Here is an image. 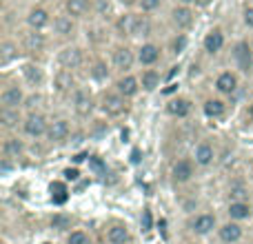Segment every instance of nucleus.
Listing matches in <instances>:
<instances>
[{"mask_svg": "<svg viewBox=\"0 0 253 244\" xmlns=\"http://www.w3.org/2000/svg\"><path fill=\"white\" fill-rule=\"evenodd\" d=\"M229 215H231L233 220H247L251 215V209L247 202H231V206H229Z\"/></svg>", "mask_w": 253, "mask_h": 244, "instance_id": "393cba45", "label": "nucleus"}, {"mask_svg": "<svg viewBox=\"0 0 253 244\" xmlns=\"http://www.w3.org/2000/svg\"><path fill=\"white\" fill-rule=\"evenodd\" d=\"M89 162H91V166H93L96 171H102V162L98 160V158H89Z\"/></svg>", "mask_w": 253, "mask_h": 244, "instance_id": "37998d69", "label": "nucleus"}, {"mask_svg": "<svg viewBox=\"0 0 253 244\" xmlns=\"http://www.w3.org/2000/svg\"><path fill=\"white\" fill-rule=\"evenodd\" d=\"M205 51L207 53H211V56H213V53H218L220 49L224 47V34H222V29H211L209 34L205 36Z\"/></svg>", "mask_w": 253, "mask_h": 244, "instance_id": "9b49d317", "label": "nucleus"}, {"mask_svg": "<svg viewBox=\"0 0 253 244\" xmlns=\"http://www.w3.org/2000/svg\"><path fill=\"white\" fill-rule=\"evenodd\" d=\"M242 18H245V25L249 27V29H253V7H247L245 13H242Z\"/></svg>", "mask_w": 253, "mask_h": 244, "instance_id": "a19ab883", "label": "nucleus"}, {"mask_svg": "<svg viewBox=\"0 0 253 244\" xmlns=\"http://www.w3.org/2000/svg\"><path fill=\"white\" fill-rule=\"evenodd\" d=\"M160 4H162V0H140L138 7L142 9L144 13H151V11H156V9H160Z\"/></svg>", "mask_w": 253, "mask_h": 244, "instance_id": "e433bc0d", "label": "nucleus"}, {"mask_svg": "<svg viewBox=\"0 0 253 244\" xmlns=\"http://www.w3.org/2000/svg\"><path fill=\"white\" fill-rule=\"evenodd\" d=\"M4 153H7V156H18V153H22V142L16 138L7 140V142H4Z\"/></svg>", "mask_w": 253, "mask_h": 244, "instance_id": "f704fd0d", "label": "nucleus"}, {"mask_svg": "<svg viewBox=\"0 0 253 244\" xmlns=\"http://www.w3.org/2000/svg\"><path fill=\"white\" fill-rule=\"evenodd\" d=\"M53 229H65L67 224H69V218H65V215H56V218L51 220Z\"/></svg>", "mask_w": 253, "mask_h": 244, "instance_id": "ea45409f", "label": "nucleus"}, {"mask_svg": "<svg viewBox=\"0 0 253 244\" xmlns=\"http://www.w3.org/2000/svg\"><path fill=\"white\" fill-rule=\"evenodd\" d=\"M211 2H213V0H196V4H200V7H209Z\"/></svg>", "mask_w": 253, "mask_h": 244, "instance_id": "a18cd8bd", "label": "nucleus"}, {"mask_svg": "<svg viewBox=\"0 0 253 244\" xmlns=\"http://www.w3.org/2000/svg\"><path fill=\"white\" fill-rule=\"evenodd\" d=\"M58 62H60L65 69H76V67H80V62H83V51L76 47H67L60 51Z\"/></svg>", "mask_w": 253, "mask_h": 244, "instance_id": "6e6552de", "label": "nucleus"}, {"mask_svg": "<svg viewBox=\"0 0 253 244\" xmlns=\"http://www.w3.org/2000/svg\"><path fill=\"white\" fill-rule=\"evenodd\" d=\"M167 111H169L171 116H175V118H187L189 111H191V102H189L187 98H173V100H169V105H167Z\"/></svg>", "mask_w": 253, "mask_h": 244, "instance_id": "ddd939ff", "label": "nucleus"}, {"mask_svg": "<svg viewBox=\"0 0 253 244\" xmlns=\"http://www.w3.org/2000/svg\"><path fill=\"white\" fill-rule=\"evenodd\" d=\"M224 102L222 100H218V98H211V100H207L205 102V114L209 116V118H220V116L224 114Z\"/></svg>", "mask_w": 253, "mask_h": 244, "instance_id": "b1692460", "label": "nucleus"}, {"mask_svg": "<svg viewBox=\"0 0 253 244\" xmlns=\"http://www.w3.org/2000/svg\"><path fill=\"white\" fill-rule=\"evenodd\" d=\"M51 196H53V202L56 204H62V202L67 200V189L62 182H53L51 184Z\"/></svg>", "mask_w": 253, "mask_h": 244, "instance_id": "7c9ffc66", "label": "nucleus"}, {"mask_svg": "<svg viewBox=\"0 0 253 244\" xmlns=\"http://www.w3.org/2000/svg\"><path fill=\"white\" fill-rule=\"evenodd\" d=\"M196 162L200 166H207V164H211L213 162V149L209 147V144H198L196 147Z\"/></svg>", "mask_w": 253, "mask_h": 244, "instance_id": "5701e85b", "label": "nucleus"}, {"mask_svg": "<svg viewBox=\"0 0 253 244\" xmlns=\"http://www.w3.org/2000/svg\"><path fill=\"white\" fill-rule=\"evenodd\" d=\"M160 60V47L153 42H144L142 47L138 49V62L144 67H151Z\"/></svg>", "mask_w": 253, "mask_h": 244, "instance_id": "7ed1b4c3", "label": "nucleus"}, {"mask_svg": "<svg viewBox=\"0 0 253 244\" xmlns=\"http://www.w3.org/2000/svg\"><path fill=\"white\" fill-rule=\"evenodd\" d=\"M171 20L178 29H187V27L193 25V11L191 7H184V4H178V7L171 11Z\"/></svg>", "mask_w": 253, "mask_h": 244, "instance_id": "0eeeda50", "label": "nucleus"}, {"mask_svg": "<svg viewBox=\"0 0 253 244\" xmlns=\"http://www.w3.org/2000/svg\"><path fill=\"white\" fill-rule=\"evenodd\" d=\"M67 244H89V240L83 231H74L69 236V240H67Z\"/></svg>", "mask_w": 253, "mask_h": 244, "instance_id": "4c0bfd02", "label": "nucleus"}, {"mask_svg": "<svg viewBox=\"0 0 253 244\" xmlns=\"http://www.w3.org/2000/svg\"><path fill=\"white\" fill-rule=\"evenodd\" d=\"M133 51H131L129 47H118L114 51V67L120 71H129L131 67H133Z\"/></svg>", "mask_w": 253, "mask_h": 244, "instance_id": "9d476101", "label": "nucleus"}, {"mask_svg": "<svg viewBox=\"0 0 253 244\" xmlns=\"http://www.w3.org/2000/svg\"><path fill=\"white\" fill-rule=\"evenodd\" d=\"M233 60H236V65L240 67L242 71H249L253 67V51L249 47V42H238L236 47H233Z\"/></svg>", "mask_w": 253, "mask_h": 244, "instance_id": "f03ea898", "label": "nucleus"}, {"mask_svg": "<svg viewBox=\"0 0 253 244\" xmlns=\"http://www.w3.org/2000/svg\"><path fill=\"white\" fill-rule=\"evenodd\" d=\"M74 107H76V111H78L80 116H89V111H91V107H93V102H91V98H89V93L76 91V96H74Z\"/></svg>", "mask_w": 253, "mask_h": 244, "instance_id": "6ab92c4d", "label": "nucleus"}, {"mask_svg": "<svg viewBox=\"0 0 253 244\" xmlns=\"http://www.w3.org/2000/svg\"><path fill=\"white\" fill-rule=\"evenodd\" d=\"M65 178H67V180H78V178H80L78 169H67V171H65Z\"/></svg>", "mask_w": 253, "mask_h": 244, "instance_id": "79ce46f5", "label": "nucleus"}, {"mask_svg": "<svg viewBox=\"0 0 253 244\" xmlns=\"http://www.w3.org/2000/svg\"><path fill=\"white\" fill-rule=\"evenodd\" d=\"M125 7H133V4H140V0H120Z\"/></svg>", "mask_w": 253, "mask_h": 244, "instance_id": "c03bdc74", "label": "nucleus"}, {"mask_svg": "<svg viewBox=\"0 0 253 244\" xmlns=\"http://www.w3.org/2000/svg\"><path fill=\"white\" fill-rule=\"evenodd\" d=\"M89 11V0H67V16L83 18Z\"/></svg>", "mask_w": 253, "mask_h": 244, "instance_id": "412c9836", "label": "nucleus"}, {"mask_svg": "<svg viewBox=\"0 0 253 244\" xmlns=\"http://www.w3.org/2000/svg\"><path fill=\"white\" fill-rule=\"evenodd\" d=\"M71 84H74V78H71V74H69L67 69H62L60 74L56 76V87L60 89V91H67Z\"/></svg>", "mask_w": 253, "mask_h": 244, "instance_id": "c85d7f7f", "label": "nucleus"}, {"mask_svg": "<svg viewBox=\"0 0 253 244\" xmlns=\"http://www.w3.org/2000/svg\"><path fill=\"white\" fill-rule=\"evenodd\" d=\"M138 89H140V78H135V76H123L118 80V93H123L125 98L135 96Z\"/></svg>", "mask_w": 253, "mask_h": 244, "instance_id": "4468645a", "label": "nucleus"}, {"mask_svg": "<svg viewBox=\"0 0 253 244\" xmlns=\"http://www.w3.org/2000/svg\"><path fill=\"white\" fill-rule=\"evenodd\" d=\"M135 25H138V16H133V13L120 16L118 22H116V27L123 36H135Z\"/></svg>", "mask_w": 253, "mask_h": 244, "instance_id": "dca6fc26", "label": "nucleus"}, {"mask_svg": "<svg viewBox=\"0 0 253 244\" xmlns=\"http://www.w3.org/2000/svg\"><path fill=\"white\" fill-rule=\"evenodd\" d=\"M129 240V231L125 227H111L109 229V242L111 244H125Z\"/></svg>", "mask_w": 253, "mask_h": 244, "instance_id": "cd10ccee", "label": "nucleus"}, {"mask_svg": "<svg viewBox=\"0 0 253 244\" xmlns=\"http://www.w3.org/2000/svg\"><path fill=\"white\" fill-rule=\"evenodd\" d=\"M25 47L29 49V51H40V49L44 47V36L42 34H36V31L27 34L25 36Z\"/></svg>", "mask_w": 253, "mask_h": 244, "instance_id": "a878e982", "label": "nucleus"}, {"mask_svg": "<svg viewBox=\"0 0 253 244\" xmlns=\"http://www.w3.org/2000/svg\"><path fill=\"white\" fill-rule=\"evenodd\" d=\"M215 89H218L220 93H224V96H231L238 89V76L231 74V71H222V74L218 76V80H215Z\"/></svg>", "mask_w": 253, "mask_h": 244, "instance_id": "1a4fd4ad", "label": "nucleus"}, {"mask_svg": "<svg viewBox=\"0 0 253 244\" xmlns=\"http://www.w3.org/2000/svg\"><path fill=\"white\" fill-rule=\"evenodd\" d=\"M158 84H160V74L153 69H144L142 76H140V87L144 91H156Z\"/></svg>", "mask_w": 253, "mask_h": 244, "instance_id": "f3484780", "label": "nucleus"}, {"mask_svg": "<svg viewBox=\"0 0 253 244\" xmlns=\"http://www.w3.org/2000/svg\"><path fill=\"white\" fill-rule=\"evenodd\" d=\"M193 175V164L189 160H178L173 164V180L175 182H187Z\"/></svg>", "mask_w": 253, "mask_h": 244, "instance_id": "2eb2a0df", "label": "nucleus"}, {"mask_svg": "<svg viewBox=\"0 0 253 244\" xmlns=\"http://www.w3.org/2000/svg\"><path fill=\"white\" fill-rule=\"evenodd\" d=\"M22 76H25L29 82H40V80H42V71H40L38 67H34V65L22 67Z\"/></svg>", "mask_w": 253, "mask_h": 244, "instance_id": "c756f323", "label": "nucleus"}, {"mask_svg": "<svg viewBox=\"0 0 253 244\" xmlns=\"http://www.w3.org/2000/svg\"><path fill=\"white\" fill-rule=\"evenodd\" d=\"M187 42H189L187 36H184V34H178L173 40H171V51H173L175 56H180V53L187 49Z\"/></svg>", "mask_w": 253, "mask_h": 244, "instance_id": "2f4dec72", "label": "nucleus"}, {"mask_svg": "<svg viewBox=\"0 0 253 244\" xmlns=\"http://www.w3.org/2000/svg\"><path fill=\"white\" fill-rule=\"evenodd\" d=\"M27 22H29V27L34 31H40L44 29V27L51 22V18H49V11L42 7H34L29 13H27Z\"/></svg>", "mask_w": 253, "mask_h": 244, "instance_id": "20e7f679", "label": "nucleus"}, {"mask_svg": "<svg viewBox=\"0 0 253 244\" xmlns=\"http://www.w3.org/2000/svg\"><path fill=\"white\" fill-rule=\"evenodd\" d=\"M191 227H193V231H196L198 236H207V233L215 227V218L213 215H198V218L193 220Z\"/></svg>", "mask_w": 253, "mask_h": 244, "instance_id": "a211bd4d", "label": "nucleus"}, {"mask_svg": "<svg viewBox=\"0 0 253 244\" xmlns=\"http://www.w3.org/2000/svg\"><path fill=\"white\" fill-rule=\"evenodd\" d=\"M47 131H49V126L42 116H29V118L25 120V133L31 135V138H40V135H44Z\"/></svg>", "mask_w": 253, "mask_h": 244, "instance_id": "423d86ee", "label": "nucleus"}, {"mask_svg": "<svg viewBox=\"0 0 253 244\" xmlns=\"http://www.w3.org/2000/svg\"><path fill=\"white\" fill-rule=\"evenodd\" d=\"M220 238H222V242L233 244V242H238L242 238V229L238 227V224L229 222V224H224V227L220 229Z\"/></svg>", "mask_w": 253, "mask_h": 244, "instance_id": "aec40b11", "label": "nucleus"}, {"mask_svg": "<svg viewBox=\"0 0 253 244\" xmlns=\"http://www.w3.org/2000/svg\"><path fill=\"white\" fill-rule=\"evenodd\" d=\"M126 109V102L123 93H105L102 98V111L107 116H123Z\"/></svg>", "mask_w": 253, "mask_h": 244, "instance_id": "f257e3e1", "label": "nucleus"}, {"mask_svg": "<svg viewBox=\"0 0 253 244\" xmlns=\"http://www.w3.org/2000/svg\"><path fill=\"white\" fill-rule=\"evenodd\" d=\"M151 34V22L147 16H138V25H135V36H149Z\"/></svg>", "mask_w": 253, "mask_h": 244, "instance_id": "72a5a7b5", "label": "nucleus"}, {"mask_svg": "<svg viewBox=\"0 0 253 244\" xmlns=\"http://www.w3.org/2000/svg\"><path fill=\"white\" fill-rule=\"evenodd\" d=\"M140 224H142V231H149V229H151V211H142Z\"/></svg>", "mask_w": 253, "mask_h": 244, "instance_id": "58836bf2", "label": "nucleus"}, {"mask_svg": "<svg viewBox=\"0 0 253 244\" xmlns=\"http://www.w3.org/2000/svg\"><path fill=\"white\" fill-rule=\"evenodd\" d=\"M0 122L4 126H13L18 122V109H2L0 111Z\"/></svg>", "mask_w": 253, "mask_h": 244, "instance_id": "473e14b6", "label": "nucleus"}, {"mask_svg": "<svg viewBox=\"0 0 253 244\" xmlns=\"http://www.w3.org/2000/svg\"><path fill=\"white\" fill-rule=\"evenodd\" d=\"M91 76L96 80H105L107 76H109V69H107L105 62H96V65H93V69H91Z\"/></svg>", "mask_w": 253, "mask_h": 244, "instance_id": "c9c22d12", "label": "nucleus"}, {"mask_svg": "<svg viewBox=\"0 0 253 244\" xmlns=\"http://www.w3.org/2000/svg\"><path fill=\"white\" fill-rule=\"evenodd\" d=\"M196 0H178V4H184V7H191Z\"/></svg>", "mask_w": 253, "mask_h": 244, "instance_id": "49530a36", "label": "nucleus"}, {"mask_svg": "<svg viewBox=\"0 0 253 244\" xmlns=\"http://www.w3.org/2000/svg\"><path fill=\"white\" fill-rule=\"evenodd\" d=\"M53 31L60 36H69L74 31V18L71 16H58L53 18Z\"/></svg>", "mask_w": 253, "mask_h": 244, "instance_id": "4be33fe9", "label": "nucleus"}, {"mask_svg": "<svg viewBox=\"0 0 253 244\" xmlns=\"http://www.w3.org/2000/svg\"><path fill=\"white\" fill-rule=\"evenodd\" d=\"M249 118H251V120H253V105H251V107H249Z\"/></svg>", "mask_w": 253, "mask_h": 244, "instance_id": "de8ad7c7", "label": "nucleus"}, {"mask_svg": "<svg viewBox=\"0 0 253 244\" xmlns=\"http://www.w3.org/2000/svg\"><path fill=\"white\" fill-rule=\"evenodd\" d=\"M25 96H22V89L20 87H7L0 96V102H2V109H18L22 105Z\"/></svg>", "mask_w": 253, "mask_h": 244, "instance_id": "39448f33", "label": "nucleus"}, {"mask_svg": "<svg viewBox=\"0 0 253 244\" xmlns=\"http://www.w3.org/2000/svg\"><path fill=\"white\" fill-rule=\"evenodd\" d=\"M49 140L51 142H62V140H67V135H69V122L67 120H56L49 124V131H47Z\"/></svg>", "mask_w": 253, "mask_h": 244, "instance_id": "f8f14e48", "label": "nucleus"}, {"mask_svg": "<svg viewBox=\"0 0 253 244\" xmlns=\"http://www.w3.org/2000/svg\"><path fill=\"white\" fill-rule=\"evenodd\" d=\"M13 58H18V47L13 42H2V47H0V62L9 65Z\"/></svg>", "mask_w": 253, "mask_h": 244, "instance_id": "bb28decb", "label": "nucleus"}]
</instances>
